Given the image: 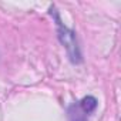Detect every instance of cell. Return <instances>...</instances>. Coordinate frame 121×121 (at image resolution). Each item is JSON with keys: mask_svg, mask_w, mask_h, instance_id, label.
<instances>
[{"mask_svg": "<svg viewBox=\"0 0 121 121\" xmlns=\"http://www.w3.org/2000/svg\"><path fill=\"white\" fill-rule=\"evenodd\" d=\"M90 114L91 112L86 108V105L81 101H78L76 104H71L67 110L69 121H87Z\"/></svg>", "mask_w": 121, "mask_h": 121, "instance_id": "7a4b0ae2", "label": "cell"}, {"mask_svg": "<svg viewBox=\"0 0 121 121\" xmlns=\"http://www.w3.org/2000/svg\"><path fill=\"white\" fill-rule=\"evenodd\" d=\"M50 13L51 16L54 17L56 20V24H57V36H58V40L60 43L63 44V47L67 50V54H69V58L70 61L74 63V64H78L83 61V57H81V51H80V47H78V43H77V36L76 33L69 29L67 26H64L60 20V16L57 13V10L54 7L50 9Z\"/></svg>", "mask_w": 121, "mask_h": 121, "instance_id": "6da1fadb", "label": "cell"}]
</instances>
